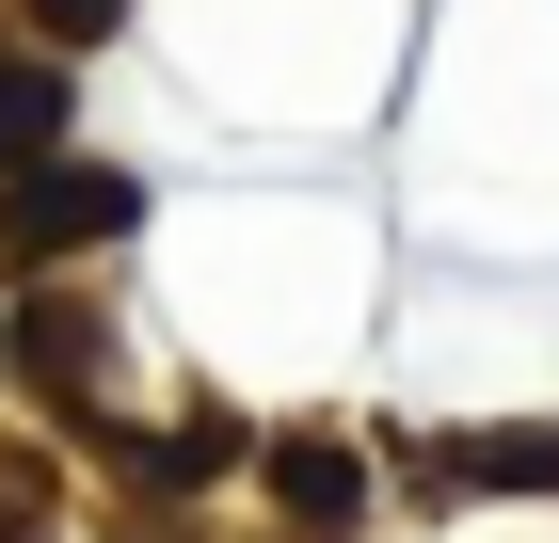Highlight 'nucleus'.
Masks as SVG:
<instances>
[{
    "instance_id": "f257e3e1",
    "label": "nucleus",
    "mask_w": 559,
    "mask_h": 543,
    "mask_svg": "<svg viewBox=\"0 0 559 543\" xmlns=\"http://www.w3.org/2000/svg\"><path fill=\"white\" fill-rule=\"evenodd\" d=\"M129 224H144V176H112V161H33L0 192V256H81V240H129Z\"/></svg>"
},
{
    "instance_id": "f03ea898",
    "label": "nucleus",
    "mask_w": 559,
    "mask_h": 543,
    "mask_svg": "<svg viewBox=\"0 0 559 543\" xmlns=\"http://www.w3.org/2000/svg\"><path fill=\"white\" fill-rule=\"evenodd\" d=\"M96 448L129 463L144 496H209L224 463H257V416H224V400H192V416H176V432H96Z\"/></svg>"
},
{
    "instance_id": "7ed1b4c3",
    "label": "nucleus",
    "mask_w": 559,
    "mask_h": 543,
    "mask_svg": "<svg viewBox=\"0 0 559 543\" xmlns=\"http://www.w3.org/2000/svg\"><path fill=\"white\" fill-rule=\"evenodd\" d=\"M257 463H272V496H288L304 543H336L352 511H368V448H352V432H272Z\"/></svg>"
},
{
    "instance_id": "20e7f679",
    "label": "nucleus",
    "mask_w": 559,
    "mask_h": 543,
    "mask_svg": "<svg viewBox=\"0 0 559 543\" xmlns=\"http://www.w3.org/2000/svg\"><path fill=\"white\" fill-rule=\"evenodd\" d=\"M431 496H559V416H527V432H448V448H431Z\"/></svg>"
},
{
    "instance_id": "39448f33",
    "label": "nucleus",
    "mask_w": 559,
    "mask_h": 543,
    "mask_svg": "<svg viewBox=\"0 0 559 543\" xmlns=\"http://www.w3.org/2000/svg\"><path fill=\"white\" fill-rule=\"evenodd\" d=\"M16 383L33 400H96L112 383V320L96 304H16Z\"/></svg>"
},
{
    "instance_id": "423d86ee",
    "label": "nucleus",
    "mask_w": 559,
    "mask_h": 543,
    "mask_svg": "<svg viewBox=\"0 0 559 543\" xmlns=\"http://www.w3.org/2000/svg\"><path fill=\"white\" fill-rule=\"evenodd\" d=\"M64 48H16V64H0V176H33L48 144H64Z\"/></svg>"
},
{
    "instance_id": "0eeeda50",
    "label": "nucleus",
    "mask_w": 559,
    "mask_h": 543,
    "mask_svg": "<svg viewBox=\"0 0 559 543\" xmlns=\"http://www.w3.org/2000/svg\"><path fill=\"white\" fill-rule=\"evenodd\" d=\"M0 543H48V463L0 448Z\"/></svg>"
},
{
    "instance_id": "6e6552de",
    "label": "nucleus",
    "mask_w": 559,
    "mask_h": 543,
    "mask_svg": "<svg viewBox=\"0 0 559 543\" xmlns=\"http://www.w3.org/2000/svg\"><path fill=\"white\" fill-rule=\"evenodd\" d=\"M112 16H129V0H33V33H48V48H96Z\"/></svg>"
}]
</instances>
